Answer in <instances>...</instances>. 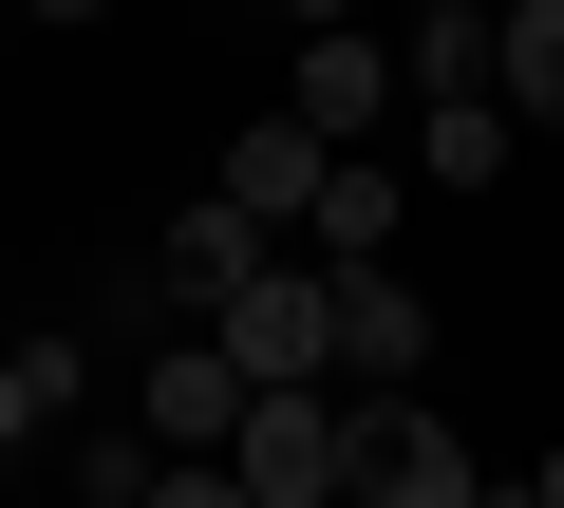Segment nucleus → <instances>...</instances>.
I'll list each match as a JSON object with an SVG mask.
<instances>
[{
	"instance_id": "nucleus-5",
	"label": "nucleus",
	"mask_w": 564,
	"mask_h": 508,
	"mask_svg": "<svg viewBox=\"0 0 564 508\" xmlns=\"http://www.w3.org/2000/svg\"><path fill=\"white\" fill-rule=\"evenodd\" d=\"M395 377H433V302L395 264H339V396H395Z\"/></svg>"
},
{
	"instance_id": "nucleus-1",
	"label": "nucleus",
	"mask_w": 564,
	"mask_h": 508,
	"mask_svg": "<svg viewBox=\"0 0 564 508\" xmlns=\"http://www.w3.org/2000/svg\"><path fill=\"white\" fill-rule=\"evenodd\" d=\"M226 471H245V508H321V489H358V396H339V377H263L245 433H226Z\"/></svg>"
},
{
	"instance_id": "nucleus-14",
	"label": "nucleus",
	"mask_w": 564,
	"mask_h": 508,
	"mask_svg": "<svg viewBox=\"0 0 564 508\" xmlns=\"http://www.w3.org/2000/svg\"><path fill=\"white\" fill-rule=\"evenodd\" d=\"M527 489H545V508H564V452H527Z\"/></svg>"
},
{
	"instance_id": "nucleus-7",
	"label": "nucleus",
	"mask_w": 564,
	"mask_h": 508,
	"mask_svg": "<svg viewBox=\"0 0 564 508\" xmlns=\"http://www.w3.org/2000/svg\"><path fill=\"white\" fill-rule=\"evenodd\" d=\"M263 245H282V226H263L245 188H207V207H170V245H151V283H170V302H226V283L263 264Z\"/></svg>"
},
{
	"instance_id": "nucleus-15",
	"label": "nucleus",
	"mask_w": 564,
	"mask_h": 508,
	"mask_svg": "<svg viewBox=\"0 0 564 508\" xmlns=\"http://www.w3.org/2000/svg\"><path fill=\"white\" fill-rule=\"evenodd\" d=\"M282 20H358V0H282Z\"/></svg>"
},
{
	"instance_id": "nucleus-10",
	"label": "nucleus",
	"mask_w": 564,
	"mask_h": 508,
	"mask_svg": "<svg viewBox=\"0 0 564 508\" xmlns=\"http://www.w3.org/2000/svg\"><path fill=\"white\" fill-rule=\"evenodd\" d=\"M508 151H527L508 95H414V170H433V188H508Z\"/></svg>"
},
{
	"instance_id": "nucleus-11",
	"label": "nucleus",
	"mask_w": 564,
	"mask_h": 508,
	"mask_svg": "<svg viewBox=\"0 0 564 508\" xmlns=\"http://www.w3.org/2000/svg\"><path fill=\"white\" fill-rule=\"evenodd\" d=\"M76 414V339H0V452H39Z\"/></svg>"
},
{
	"instance_id": "nucleus-9",
	"label": "nucleus",
	"mask_w": 564,
	"mask_h": 508,
	"mask_svg": "<svg viewBox=\"0 0 564 508\" xmlns=\"http://www.w3.org/2000/svg\"><path fill=\"white\" fill-rule=\"evenodd\" d=\"M395 207H414V170L339 151V170H321V207H302V245H321V264H395Z\"/></svg>"
},
{
	"instance_id": "nucleus-3",
	"label": "nucleus",
	"mask_w": 564,
	"mask_h": 508,
	"mask_svg": "<svg viewBox=\"0 0 564 508\" xmlns=\"http://www.w3.org/2000/svg\"><path fill=\"white\" fill-rule=\"evenodd\" d=\"M302 114L358 151V132H395V114H414V57H395L377 20H302Z\"/></svg>"
},
{
	"instance_id": "nucleus-8",
	"label": "nucleus",
	"mask_w": 564,
	"mask_h": 508,
	"mask_svg": "<svg viewBox=\"0 0 564 508\" xmlns=\"http://www.w3.org/2000/svg\"><path fill=\"white\" fill-rule=\"evenodd\" d=\"M395 57H414V95H508V0H414Z\"/></svg>"
},
{
	"instance_id": "nucleus-13",
	"label": "nucleus",
	"mask_w": 564,
	"mask_h": 508,
	"mask_svg": "<svg viewBox=\"0 0 564 508\" xmlns=\"http://www.w3.org/2000/svg\"><path fill=\"white\" fill-rule=\"evenodd\" d=\"M76 489H95V508H151V489H170V433H151V452H132V433H76Z\"/></svg>"
},
{
	"instance_id": "nucleus-12",
	"label": "nucleus",
	"mask_w": 564,
	"mask_h": 508,
	"mask_svg": "<svg viewBox=\"0 0 564 508\" xmlns=\"http://www.w3.org/2000/svg\"><path fill=\"white\" fill-rule=\"evenodd\" d=\"M508 114L564 132V0H508Z\"/></svg>"
},
{
	"instance_id": "nucleus-2",
	"label": "nucleus",
	"mask_w": 564,
	"mask_h": 508,
	"mask_svg": "<svg viewBox=\"0 0 564 508\" xmlns=\"http://www.w3.org/2000/svg\"><path fill=\"white\" fill-rule=\"evenodd\" d=\"M358 489H395V508H470V489H489V452L395 377V396H358Z\"/></svg>"
},
{
	"instance_id": "nucleus-4",
	"label": "nucleus",
	"mask_w": 564,
	"mask_h": 508,
	"mask_svg": "<svg viewBox=\"0 0 564 508\" xmlns=\"http://www.w3.org/2000/svg\"><path fill=\"white\" fill-rule=\"evenodd\" d=\"M245 396H263V377L226 358V321H207V339H151V377H132V414H151L170 452H226V433H245Z\"/></svg>"
},
{
	"instance_id": "nucleus-6",
	"label": "nucleus",
	"mask_w": 564,
	"mask_h": 508,
	"mask_svg": "<svg viewBox=\"0 0 564 508\" xmlns=\"http://www.w3.org/2000/svg\"><path fill=\"white\" fill-rule=\"evenodd\" d=\"M321 170H339V132H321V114H302V95H282V114H263V132H226V188H245V207H263V226H302V207H321Z\"/></svg>"
}]
</instances>
